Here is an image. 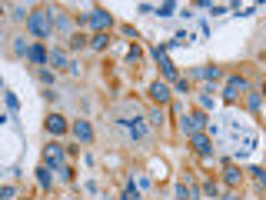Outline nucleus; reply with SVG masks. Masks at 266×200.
<instances>
[{"mask_svg":"<svg viewBox=\"0 0 266 200\" xmlns=\"http://www.w3.org/2000/svg\"><path fill=\"white\" fill-rule=\"evenodd\" d=\"M27 30H30L33 37H40V40L54 37V10H30Z\"/></svg>","mask_w":266,"mask_h":200,"instance_id":"1","label":"nucleus"},{"mask_svg":"<svg viewBox=\"0 0 266 200\" xmlns=\"http://www.w3.org/2000/svg\"><path fill=\"white\" fill-rule=\"evenodd\" d=\"M203 127H206V117H203L200 110L183 113V120H180V130L187 133V137H197V133H203Z\"/></svg>","mask_w":266,"mask_h":200,"instance_id":"2","label":"nucleus"},{"mask_svg":"<svg viewBox=\"0 0 266 200\" xmlns=\"http://www.w3.org/2000/svg\"><path fill=\"white\" fill-rule=\"evenodd\" d=\"M87 23H90V27H93L97 33H107V30L113 27V17H110L107 10H100V7H97V10H90V13H87Z\"/></svg>","mask_w":266,"mask_h":200,"instance_id":"3","label":"nucleus"},{"mask_svg":"<svg viewBox=\"0 0 266 200\" xmlns=\"http://www.w3.org/2000/svg\"><path fill=\"white\" fill-rule=\"evenodd\" d=\"M240 94H246V80L243 77H230L226 80V90H223V100H226V103H236Z\"/></svg>","mask_w":266,"mask_h":200,"instance_id":"4","label":"nucleus"},{"mask_svg":"<svg viewBox=\"0 0 266 200\" xmlns=\"http://www.w3.org/2000/svg\"><path fill=\"white\" fill-rule=\"evenodd\" d=\"M64 147L60 144H47V150H44V167H57V170H60V167H64Z\"/></svg>","mask_w":266,"mask_h":200,"instance_id":"5","label":"nucleus"},{"mask_svg":"<svg viewBox=\"0 0 266 200\" xmlns=\"http://www.w3.org/2000/svg\"><path fill=\"white\" fill-rule=\"evenodd\" d=\"M70 130H73V137H77L80 144H93V127H90L87 120H73Z\"/></svg>","mask_w":266,"mask_h":200,"instance_id":"6","label":"nucleus"},{"mask_svg":"<svg viewBox=\"0 0 266 200\" xmlns=\"http://www.w3.org/2000/svg\"><path fill=\"white\" fill-rule=\"evenodd\" d=\"M44 127H47V133H54V137H60V133L70 130V123H66L64 117H60V113H50V117L44 120Z\"/></svg>","mask_w":266,"mask_h":200,"instance_id":"7","label":"nucleus"},{"mask_svg":"<svg viewBox=\"0 0 266 200\" xmlns=\"http://www.w3.org/2000/svg\"><path fill=\"white\" fill-rule=\"evenodd\" d=\"M150 97H153V103H160V107H166L173 94H170V87H166V84H160V80H156V84H150Z\"/></svg>","mask_w":266,"mask_h":200,"instance_id":"8","label":"nucleus"},{"mask_svg":"<svg viewBox=\"0 0 266 200\" xmlns=\"http://www.w3.org/2000/svg\"><path fill=\"white\" fill-rule=\"evenodd\" d=\"M27 60H30V64H37L40 70H44V64H50V54H47L44 44H30V54H27Z\"/></svg>","mask_w":266,"mask_h":200,"instance_id":"9","label":"nucleus"},{"mask_svg":"<svg viewBox=\"0 0 266 200\" xmlns=\"http://www.w3.org/2000/svg\"><path fill=\"white\" fill-rule=\"evenodd\" d=\"M190 147H193V154H200V157H206L213 150V144H210V137L206 133H197V137H190Z\"/></svg>","mask_w":266,"mask_h":200,"instance_id":"10","label":"nucleus"},{"mask_svg":"<svg viewBox=\"0 0 266 200\" xmlns=\"http://www.w3.org/2000/svg\"><path fill=\"white\" fill-rule=\"evenodd\" d=\"M193 77H200V80H210V84H216V80L223 77V70H220V67H210V64H206V67H197V70H193Z\"/></svg>","mask_w":266,"mask_h":200,"instance_id":"11","label":"nucleus"},{"mask_svg":"<svg viewBox=\"0 0 266 200\" xmlns=\"http://www.w3.org/2000/svg\"><path fill=\"white\" fill-rule=\"evenodd\" d=\"M153 54H156V64H160V70H163V77H170V80H180V77H177V67H173L170 60H166V54L160 50V47H156Z\"/></svg>","mask_w":266,"mask_h":200,"instance_id":"12","label":"nucleus"},{"mask_svg":"<svg viewBox=\"0 0 266 200\" xmlns=\"http://www.w3.org/2000/svg\"><path fill=\"white\" fill-rule=\"evenodd\" d=\"M240 180H243L240 167H233V164H226V167H223V184H226V187H236Z\"/></svg>","mask_w":266,"mask_h":200,"instance_id":"13","label":"nucleus"},{"mask_svg":"<svg viewBox=\"0 0 266 200\" xmlns=\"http://www.w3.org/2000/svg\"><path fill=\"white\" fill-rule=\"evenodd\" d=\"M37 184H40V190H47V194L54 190V177H50V167H40V170H37Z\"/></svg>","mask_w":266,"mask_h":200,"instance_id":"14","label":"nucleus"},{"mask_svg":"<svg viewBox=\"0 0 266 200\" xmlns=\"http://www.w3.org/2000/svg\"><path fill=\"white\" fill-rule=\"evenodd\" d=\"M120 123L130 130V137H136V140H143V137H146V127L140 120H120Z\"/></svg>","mask_w":266,"mask_h":200,"instance_id":"15","label":"nucleus"},{"mask_svg":"<svg viewBox=\"0 0 266 200\" xmlns=\"http://www.w3.org/2000/svg\"><path fill=\"white\" fill-rule=\"evenodd\" d=\"M50 64H54V70H64V67H70V60L64 50H50Z\"/></svg>","mask_w":266,"mask_h":200,"instance_id":"16","label":"nucleus"},{"mask_svg":"<svg viewBox=\"0 0 266 200\" xmlns=\"http://www.w3.org/2000/svg\"><path fill=\"white\" fill-rule=\"evenodd\" d=\"M90 47H93V50H107V47H110V33H93Z\"/></svg>","mask_w":266,"mask_h":200,"instance_id":"17","label":"nucleus"},{"mask_svg":"<svg viewBox=\"0 0 266 200\" xmlns=\"http://www.w3.org/2000/svg\"><path fill=\"white\" fill-rule=\"evenodd\" d=\"M246 107H250V110H260V107H263V94H246Z\"/></svg>","mask_w":266,"mask_h":200,"instance_id":"18","label":"nucleus"},{"mask_svg":"<svg viewBox=\"0 0 266 200\" xmlns=\"http://www.w3.org/2000/svg\"><path fill=\"white\" fill-rule=\"evenodd\" d=\"M87 44H90V40L83 37V33H73V37H70V50H83Z\"/></svg>","mask_w":266,"mask_h":200,"instance_id":"19","label":"nucleus"},{"mask_svg":"<svg viewBox=\"0 0 266 200\" xmlns=\"http://www.w3.org/2000/svg\"><path fill=\"white\" fill-rule=\"evenodd\" d=\"M13 54H17V57H27V54H30V47H27V40H23V37H17V40H13Z\"/></svg>","mask_w":266,"mask_h":200,"instance_id":"20","label":"nucleus"},{"mask_svg":"<svg viewBox=\"0 0 266 200\" xmlns=\"http://www.w3.org/2000/svg\"><path fill=\"white\" fill-rule=\"evenodd\" d=\"M203 194H206V197H216V194H220V184H216V180H206V184H203Z\"/></svg>","mask_w":266,"mask_h":200,"instance_id":"21","label":"nucleus"},{"mask_svg":"<svg viewBox=\"0 0 266 200\" xmlns=\"http://www.w3.org/2000/svg\"><path fill=\"white\" fill-rule=\"evenodd\" d=\"M173 87H177L180 94H190V80H187V77H180V80H173Z\"/></svg>","mask_w":266,"mask_h":200,"instance_id":"22","label":"nucleus"},{"mask_svg":"<svg viewBox=\"0 0 266 200\" xmlns=\"http://www.w3.org/2000/svg\"><path fill=\"white\" fill-rule=\"evenodd\" d=\"M123 200H140V190H136V187L130 184V187L123 190Z\"/></svg>","mask_w":266,"mask_h":200,"instance_id":"23","label":"nucleus"},{"mask_svg":"<svg viewBox=\"0 0 266 200\" xmlns=\"http://www.w3.org/2000/svg\"><path fill=\"white\" fill-rule=\"evenodd\" d=\"M150 123H153V127H163V110H153V113H150Z\"/></svg>","mask_w":266,"mask_h":200,"instance_id":"24","label":"nucleus"},{"mask_svg":"<svg viewBox=\"0 0 266 200\" xmlns=\"http://www.w3.org/2000/svg\"><path fill=\"white\" fill-rule=\"evenodd\" d=\"M13 194H17V187H10V184L0 190V197H3V200H13Z\"/></svg>","mask_w":266,"mask_h":200,"instance_id":"25","label":"nucleus"},{"mask_svg":"<svg viewBox=\"0 0 266 200\" xmlns=\"http://www.w3.org/2000/svg\"><path fill=\"white\" fill-rule=\"evenodd\" d=\"M253 174H256V184H260V187H263V184H266V170H263V167H256Z\"/></svg>","mask_w":266,"mask_h":200,"instance_id":"26","label":"nucleus"},{"mask_svg":"<svg viewBox=\"0 0 266 200\" xmlns=\"http://www.w3.org/2000/svg\"><path fill=\"white\" fill-rule=\"evenodd\" d=\"M160 17H173V3H163L160 7Z\"/></svg>","mask_w":266,"mask_h":200,"instance_id":"27","label":"nucleus"},{"mask_svg":"<svg viewBox=\"0 0 266 200\" xmlns=\"http://www.w3.org/2000/svg\"><path fill=\"white\" fill-rule=\"evenodd\" d=\"M7 107H10V110H17V107H20V100L13 97V94H7Z\"/></svg>","mask_w":266,"mask_h":200,"instance_id":"28","label":"nucleus"},{"mask_svg":"<svg viewBox=\"0 0 266 200\" xmlns=\"http://www.w3.org/2000/svg\"><path fill=\"white\" fill-rule=\"evenodd\" d=\"M40 80H44V84H54V74H50V70L44 67V70H40Z\"/></svg>","mask_w":266,"mask_h":200,"instance_id":"29","label":"nucleus"},{"mask_svg":"<svg viewBox=\"0 0 266 200\" xmlns=\"http://www.w3.org/2000/svg\"><path fill=\"white\" fill-rule=\"evenodd\" d=\"M223 200H240V197H236V194H226V197H223Z\"/></svg>","mask_w":266,"mask_h":200,"instance_id":"30","label":"nucleus"},{"mask_svg":"<svg viewBox=\"0 0 266 200\" xmlns=\"http://www.w3.org/2000/svg\"><path fill=\"white\" fill-rule=\"evenodd\" d=\"M263 94H266V84H263Z\"/></svg>","mask_w":266,"mask_h":200,"instance_id":"31","label":"nucleus"}]
</instances>
